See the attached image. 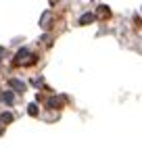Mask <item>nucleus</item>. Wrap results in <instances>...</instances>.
<instances>
[{"label":"nucleus","instance_id":"nucleus-6","mask_svg":"<svg viewBox=\"0 0 142 148\" xmlns=\"http://www.w3.org/2000/svg\"><path fill=\"white\" fill-rule=\"evenodd\" d=\"M96 15H98L100 19H107V17H111V11H109V6H98Z\"/></svg>","mask_w":142,"mask_h":148},{"label":"nucleus","instance_id":"nucleus-7","mask_svg":"<svg viewBox=\"0 0 142 148\" xmlns=\"http://www.w3.org/2000/svg\"><path fill=\"white\" fill-rule=\"evenodd\" d=\"M2 98H4V102H6V104H13V102H15V96H13L11 92H4Z\"/></svg>","mask_w":142,"mask_h":148},{"label":"nucleus","instance_id":"nucleus-5","mask_svg":"<svg viewBox=\"0 0 142 148\" xmlns=\"http://www.w3.org/2000/svg\"><path fill=\"white\" fill-rule=\"evenodd\" d=\"M92 21H94V15L92 13H86V15L79 17V25H88V23H92Z\"/></svg>","mask_w":142,"mask_h":148},{"label":"nucleus","instance_id":"nucleus-8","mask_svg":"<svg viewBox=\"0 0 142 148\" xmlns=\"http://www.w3.org/2000/svg\"><path fill=\"white\" fill-rule=\"evenodd\" d=\"M13 119H15V117H13L11 113H2V121H4V123H11Z\"/></svg>","mask_w":142,"mask_h":148},{"label":"nucleus","instance_id":"nucleus-2","mask_svg":"<svg viewBox=\"0 0 142 148\" xmlns=\"http://www.w3.org/2000/svg\"><path fill=\"white\" fill-rule=\"evenodd\" d=\"M65 102H67V96H57V98H48L46 100L48 108H61Z\"/></svg>","mask_w":142,"mask_h":148},{"label":"nucleus","instance_id":"nucleus-10","mask_svg":"<svg viewBox=\"0 0 142 148\" xmlns=\"http://www.w3.org/2000/svg\"><path fill=\"white\" fill-rule=\"evenodd\" d=\"M2 54H4V48L0 46V61H2Z\"/></svg>","mask_w":142,"mask_h":148},{"label":"nucleus","instance_id":"nucleus-9","mask_svg":"<svg viewBox=\"0 0 142 148\" xmlns=\"http://www.w3.org/2000/svg\"><path fill=\"white\" fill-rule=\"evenodd\" d=\"M27 108H29V111H27V113H29V115H32V117H36V115H38V106H36V104H29Z\"/></svg>","mask_w":142,"mask_h":148},{"label":"nucleus","instance_id":"nucleus-4","mask_svg":"<svg viewBox=\"0 0 142 148\" xmlns=\"http://www.w3.org/2000/svg\"><path fill=\"white\" fill-rule=\"evenodd\" d=\"M8 84H11V88H15L17 92H25V84H23V82H19V79H11Z\"/></svg>","mask_w":142,"mask_h":148},{"label":"nucleus","instance_id":"nucleus-3","mask_svg":"<svg viewBox=\"0 0 142 148\" xmlns=\"http://www.w3.org/2000/svg\"><path fill=\"white\" fill-rule=\"evenodd\" d=\"M50 21H52V13L46 11V13L42 15V21H40V25H42L44 29H48V27H50Z\"/></svg>","mask_w":142,"mask_h":148},{"label":"nucleus","instance_id":"nucleus-1","mask_svg":"<svg viewBox=\"0 0 142 148\" xmlns=\"http://www.w3.org/2000/svg\"><path fill=\"white\" fill-rule=\"evenodd\" d=\"M36 61H38V56H36L34 52H29L27 48H21V50L17 52L13 65H15V67H29V65H34Z\"/></svg>","mask_w":142,"mask_h":148}]
</instances>
